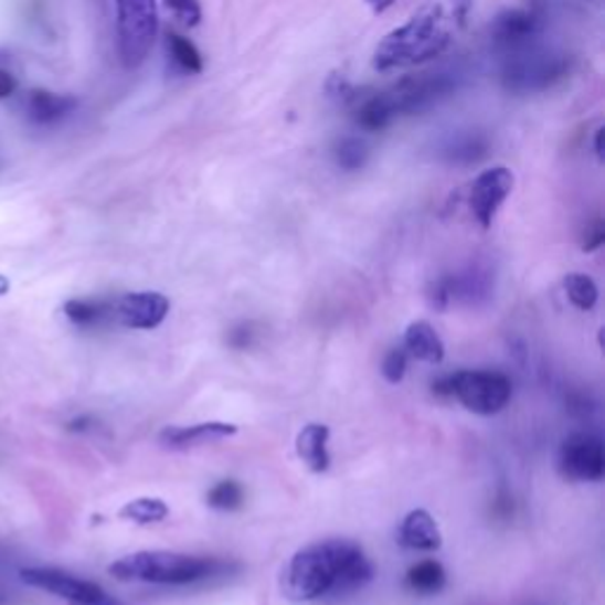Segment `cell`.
<instances>
[{
	"label": "cell",
	"mask_w": 605,
	"mask_h": 605,
	"mask_svg": "<svg viewBox=\"0 0 605 605\" xmlns=\"http://www.w3.org/2000/svg\"><path fill=\"white\" fill-rule=\"evenodd\" d=\"M603 136H605V128H598L596 130V140H594V149H596V157L603 161Z\"/></svg>",
	"instance_id": "34"
},
{
	"label": "cell",
	"mask_w": 605,
	"mask_h": 605,
	"mask_svg": "<svg viewBox=\"0 0 605 605\" xmlns=\"http://www.w3.org/2000/svg\"><path fill=\"white\" fill-rule=\"evenodd\" d=\"M454 91H457V76L447 72L416 74L402 78L397 86L385 91L395 107V114H422L435 105H441Z\"/></svg>",
	"instance_id": "9"
},
{
	"label": "cell",
	"mask_w": 605,
	"mask_h": 605,
	"mask_svg": "<svg viewBox=\"0 0 605 605\" xmlns=\"http://www.w3.org/2000/svg\"><path fill=\"white\" fill-rule=\"evenodd\" d=\"M563 289H565V296L567 300L573 302V306L582 312H590L596 308L598 302V287L596 282L590 277V275H582V273H570L565 279H563Z\"/></svg>",
	"instance_id": "24"
},
{
	"label": "cell",
	"mask_w": 605,
	"mask_h": 605,
	"mask_svg": "<svg viewBox=\"0 0 605 605\" xmlns=\"http://www.w3.org/2000/svg\"><path fill=\"white\" fill-rule=\"evenodd\" d=\"M8 287H10L8 279H6V277H0V296H3V294L8 291Z\"/></svg>",
	"instance_id": "35"
},
{
	"label": "cell",
	"mask_w": 605,
	"mask_h": 605,
	"mask_svg": "<svg viewBox=\"0 0 605 605\" xmlns=\"http://www.w3.org/2000/svg\"><path fill=\"white\" fill-rule=\"evenodd\" d=\"M405 350L407 355L428 364H441L445 360V343L426 319H416V322L407 327Z\"/></svg>",
	"instance_id": "18"
},
{
	"label": "cell",
	"mask_w": 605,
	"mask_h": 605,
	"mask_svg": "<svg viewBox=\"0 0 605 605\" xmlns=\"http://www.w3.org/2000/svg\"><path fill=\"white\" fill-rule=\"evenodd\" d=\"M364 3L369 6V10H372L374 14H383L385 10H391L397 0H364Z\"/></svg>",
	"instance_id": "32"
},
{
	"label": "cell",
	"mask_w": 605,
	"mask_h": 605,
	"mask_svg": "<svg viewBox=\"0 0 605 605\" xmlns=\"http://www.w3.org/2000/svg\"><path fill=\"white\" fill-rule=\"evenodd\" d=\"M470 0H428L407 24L393 29L374 50V70L391 72L443 55L464 26Z\"/></svg>",
	"instance_id": "2"
},
{
	"label": "cell",
	"mask_w": 605,
	"mask_h": 605,
	"mask_svg": "<svg viewBox=\"0 0 605 605\" xmlns=\"http://www.w3.org/2000/svg\"><path fill=\"white\" fill-rule=\"evenodd\" d=\"M329 426L325 424H308L298 433L296 438V454L298 459L306 464L312 474H322L329 468Z\"/></svg>",
	"instance_id": "17"
},
{
	"label": "cell",
	"mask_w": 605,
	"mask_h": 605,
	"mask_svg": "<svg viewBox=\"0 0 605 605\" xmlns=\"http://www.w3.org/2000/svg\"><path fill=\"white\" fill-rule=\"evenodd\" d=\"M397 119L389 93H372L358 99L355 124L367 132H381Z\"/></svg>",
	"instance_id": "19"
},
{
	"label": "cell",
	"mask_w": 605,
	"mask_h": 605,
	"mask_svg": "<svg viewBox=\"0 0 605 605\" xmlns=\"http://www.w3.org/2000/svg\"><path fill=\"white\" fill-rule=\"evenodd\" d=\"M14 91H17V78L8 70H0V99H8L10 95H14Z\"/></svg>",
	"instance_id": "30"
},
{
	"label": "cell",
	"mask_w": 605,
	"mask_h": 605,
	"mask_svg": "<svg viewBox=\"0 0 605 605\" xmlns=\"http://www.w3.org/2000/svg\"><path fill=\"white\" fill-rule=\"evenodd\" d=\"M400 544L412 551H438L443 546V534L426 509H414L402 520Z\"/></svg>",
	"instance_id": "14"
},
{
	"label": "cell",
	"mask_w": 605,
	"mask_h": 605,
	"mask_svg": "<svg viewBox=\"0 0 605 605\" xmlns=\"http://www.w3.org/2000/svg\"><path fill=\"white\" fill-rule=\"evenodd\" d=\"M0 605H6V594H0Z\"/></svg>",
	"instance_id": "36"
},
{
	"label": "cell",
	"mask_w": 605,
	"mask_h": 605,
	"mask_svg": "<svg viewBox=\"0 0 605 605\" xmlns=\"http://www.w3.org/2000/svg\"><path fill=\"white\" fill-rule=\"evenodd\" d=\"M225 565L178 551H138L109 565V575L121 582L147 584H192L223 573Z\"/></svg>",
	"instance_id": "3"
},
{
	"label": "cell",
	"mask_w": 605,
	"mask_h": 605,
	"mask_svg": "<svg viewBox=\"0 0 605 605\" xmlns=\"http://www.w3.org/2000/svg\"><path fill=\"white\" fill-rule=\"evenodd\" d=\"M490 155V138L480 130H459L449 136L441 157L452 166H474Z\"/></svg>",
	"instance_id": "15"
},
{
	"label": "cell",
	"mask_w": 605,
	"mask_h": 605,
	"mask_svg": "<svg viewBox=\"0 0 605 605\" xmlns=\"http://www.w3.org/2000/svg\"><path fill=\"white\" fill-rule=\"evenodd\" d=\"M116 39L126 70H138L149 57L159 33L157 0H114Z\"/></svg>",
	"instance_id": "6"
},
{
	"label": "cell",
	"mask_w": 605,
	"mask_h": 605,
	"mask_svg": "<svg viewBox=\"0 0 605 605\" xmlns=\"http://www.w3.org/2000/svg\"><path fill=\"white\" fill-rule=\"evenodd\" d=\"M166 55L182 74H201L204 70V57H201L197 45L176 31L166 33Z\"/></svg>",
	"instance_id": "21"
},
{
	"label": "cell",
	"mask_w": 605,
	"mask_h": 605,
	"mask_svg": "<svg viewBox=\"0 0 605 605\" xmlns=\"http://www.w3.org/2000/svg\"><path fill=\"white\" fill-rule=\"evenodd\" d=\"M447 582L445 567L438 561H422L407 573V586L416 594H438Z\"/></svg>",
	"instance_id": "22"
},
{
	"label": "cell",
	"mask_w": 605,
	"mask_h": 605,
	"mask_svg": "<svg viewBox=\"0 0 605 605\" xmlns=\"http://www.w3.org/2000/svg\"><path fill=\"white\" fill-rule=\"evenodd\" d=\"M163 8L176 17L182 26H197L201 22L199 0H163Z\"/></svg>",
	"instance_id": "28"
},
{
	"label": "cell",
	"mask_w": 605,
	"mask_h": 605,
	"mask_svg": "<svg viewBox=\"0 0 605 605\" xmlns=\"http://www.w3.org/2000/svg\"><path fill=\"white\" fill-rule=\"evenodd\" d=\"M516 178L507 166H495L482 171L468 192V206L480 227H490L503 201L513 192Z\"/></svg>",
	"instance_id": "11"
},
{
	"label": "cell",
	"mask_w": 605,
	"mask_h": 605,
	"mask_svg": "<svg viewBox=\"0 0 605 605\" xmlns=\"http://www.w3.org/2000/svg\"><path fill=\"white\" fill-rule=\"evenodd\" d=\"M333 159L343 171H360L369 159V149L360 138H343L333 147Z\"/></svg>",
	"instance_id": "25"
},
{
	"label": "cell",
	"mask_w": 605,
	"mask_h": 605,
	"mask_svg": "<svg viewBox=\"0 0 605 605\" xmlns=\"http://www.w3.org/2000/svg\"><path fill=\"white\" fill-rule=\"evenodd\" d=\"M605 242V227H603V221L601 217H596V221L584 230V242H582V248L584 251H596L601 244Z\"/></svg>",
	"instance_id": "29"
},
{
	"label": "cell",
	"mask_w": 605,
	"mask_h": 605,
	"mask_svg": "<svg viewBox=\"0 0 605 605\" xmlns=\"http://www.w3.org/2000/svg\"><path fill=\"white\" fill-rule=\"evenodd\" d=\"M433 393L441 397H454L461 405L480 416L499 414L509 405L513 385L509 376L499 372H478V369H464L433 383Z\"/></svg>",
	"instance_id": "4"
},
{
	"label": "cell",
	"mask_w": 605,
	"mask_h": 605,
	"mask_svg": "<svg viewBox=\"0 0 605 605\" xmlns=\"http://www.w3.org/2000/svg\"><path fill=\"white\" fill-rule=\"evenodd\" d=\"M407 350L405 348H393L385 352L381 362V374L389 383H400L407 374Z\"/></svg>",
	"instance_id": "27"
},
{
	"label": "cell",
	"mask_w": 605,
	"mask_h": 605,
	"mask_svg": "<svg viewBox=\"0 0 605 605\" xmlns=\"http://www.w3.org/2000/svg\"><path fill=\"white\" fill-rule=\"evenodd\" d=\"M230 343L234 348H246L251 343V329L248 327H240V329H234L230 333Z\"/></svg>",
	"instance_id": "31"
},
{
	"label": "cell",
	"mask_w": 605,
	"mask_h": 605,
	"mask_svg": "<svg viewBox=\"0 0 605 605\" xmlns=\"http://www.w3.org/2000/svg\"><path fill=\"white\" fill-rule=\"evenodd\" d=\"M544 24L546 10L540 0H532L526 8L499 12L490 26V36L495 47L503 50L507 55H513L518 50L534 45V41L540 39V33L544 31Z\"/></svg>",
	"instance_id": "8"
},
{
	"label": "cell",
	"mask_w": 605,
	"mask_h": 605,
	"mask_svg": "<svg viewBox=\"0 0 605 605\" xmlns=\"http://www.w3.org/2000/svg\"><path fill=\"white\" fill-rule=\"evenodd\" d=\"M503 64V88L516 95H532L544 93L556 86L570 72V57L553 53V50H540L530 45L526 50H518L513 55H507Z\"/></svg>",
	"instance_id": "5"
},
{
	"label": "cell",
	"mask_w": 605,
	"mask_h": 605,
	"mask_svg": "<svg viewBox=\"0 0 605 605\" xmlns=\"http://www.w3.org/2000/svg\"><path fill=\"white\" fill-rule=\"evenodd\" d=\"M78 107V99L74 95H60L50 91H31L26 99V114L33 124L50 126L66 119Z\"/></svg>",
	"instance_id": "16"
},
{
	"label": "cell",
	"mask_w": 605,
	"mask_h": 605,
	"mask_svg": "<svg viewBox=\"0 0 605 605\" xmlns=\"http://www.w3.org/2000/svg\"><path fill=\"white\" fill-rule=\"evenodd\" d=\"M374 567L350 540L317 542L294 553L284 570V592L294 601L346 596L372 582Z\"/></svg>",
	"instance_id": "1"
},
{
	"label": "cell",
	"mask_w": 605,
	"mask_h": 605,
	"mask_svg": "<svg viewBox=\"0 0 605 605\" xmlns=\"http://www.w3.org/2000/svg\"><path fill=\"white\" fill-rule=\"evenodd\" d=\"M91 426H93L91 416H78V418H74V422H70V431H76V433L91 431Z\"/></svg>",
	"instance_id": "33"
},
{
	"label": "cell",
	"mask_w": 605,
	"mask_h": 605,
	"mask_svg": "<svg viewBox=\"0 0 605 605\" xmlns=\"http://www.w3.org/2000/svg\"><path fill=\"white\" fill-rule=\"evenodd\" d=\"M237 435V426L225 422H206L194 426H168L159 433V443L171 449H188L197 445H206Z\"/></svg>",
	"instance_id": "13"
},
{
	"label": "cell",
	"mask_w": 605,
	"mask_h": 605,
	"mask_svg": "<svg viewBox=\"0 0 605 605\" xmlns=\"http://www.w3.org/2000/svg\"><path fill=\"white\" fill-rule=\"evenodd\" d=\"M20 577L24 584L55 594L70 605H124L109 596L99 584L76 577L60 567H24Z\"/></svg>",
	"instance_id": "7"
},
{
	"label": "cell",
	"mask_w": 605,
	"mask_h": 605,
	"mask_svg": "<svg viewBox=\"0 0 605 605\" xmlns=\"http://www.w3.org/2000/svg\"><path fill=\"white\" fill-rule=\"evenodd\" d=\"M119 518L130 520V523H138V526L161 523V520L168 518V507L159 497H140V499L128 501L119 511Z\"/></svg>",
	"instance_id": "23"
},
{
	"label": "cell",
	"mask_w": 605,
	"mask_h": 605,
	"mask_svg": "<svg viewBox=\"0 0 605 605\" xmlns=\"http://www.w3.org/2000/svg\"><path fill=\"white\" fill-rule=\"evenodd\" d=\"M64 315L72 319L76 327L91 329L112 322V300L99 298H72L64 302Z\"/></svg>",
	"instance_id": "20"
},
{
	"label": "cell",
	"mask_w": 605,
	"mask_h": 605,
	"mask_svg": "<svg viewBox=\"0 0 605 605\" xmlns=\"http://www.w3.org/2000/svg\"><path fill=\"white\" fill-rule=\"evenodd\" d=\"M559 470L563 478L577 482H596L605 476L603 441L594 433H573L559 452Z\"/></svg>",
	"instance_id": "10"
},
{
	"label": "cell",
	"mask_w": 605,
	"mask_h": 605,
	"mask_svg": "<svg viewBox=\"0 0 605 605\" xmlns=\"http://www.w3.org/2000/svg\"><path fill=\"white\" fill-rule=\"evenodd\" d=\"M171 302L159 291H136L112 300V319L126 329H157Z\"/></svg>",
	"instance_id": "12"
},
{
	"label": "cell",
	"mask_w": 605,
	"mask_h": 605,
	"mask_svg": "<svg viewBox=\"0 0 605 605\" xmlns=\"http://www.w3.org/2000/svg\"><path fill=\"white\" fill-rule=\"evenodd\" d=\"M209 507L217 511H237L244 503V490L237 480H223L209 492Z\"/></svg>",
	"instance_id": "26"
}]
</instances>
